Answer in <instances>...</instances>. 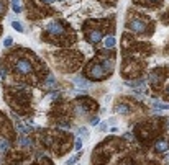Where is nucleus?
<instances>
[{
	"label": "nucleus",
	"mask_w": 169,
	"mask_h": 165,
	"mask_svg": "<svg viewBox=\"0 0 169 165\" xmlns=\"http://www.w3.org/2000/svg\"><path fill=\"white\" fill-rule=\"evenodd\" d=\"M113 72V52L100 51L97 54V59L91 61L86 66L84 75L91 80H103Z\"/></svg>",
	"instance_id": "f257e3e1"
},
{
	"label": "nucleus",
	"mask_w": 169,
	"mask_h": 165,
	"mask_svg": "<svg viewBox=\"0 0 169 165\" xmlns=\"http://www.w3.org/2000/svg\"><path fill=\"white\" fill-rule=\"evenodd\" d=\"M69 26L64 23V21H59V20H54L51 21L49 25L46 26L45 33H46V38L49 39V41L56 43V44H66L69 41Z\"/></svg>",
	"instance_id": "f03ea898"
},
{
	"label": "nucleus",
	"mask_w": 169,
	"mask_h": 165,
	"mask_svg": "<svg viewBox=\"0 0 169 165\" xmlns=\"http://www.w3.org/2000/svg\"><path fill=\"white\" fill-rule=\"evenodd\" d=\"M127 28L133 33H138V34H149L153 33V21L149 20L148 17H141V15H135L132 17L130 20L127 21Z\"/></svg>",
	"instance_id": "7ed1b4c3"
},
{
	"label": "nucleus",
	"mask_w": 169,
	"mask_h": 165,
	"mask_svg": "<svg viewBox=\"0 0 169 165\" xmlns=\"http://www.w3.org/2000/svg\"><path fill=\"white\" fill-rule=\"evenodd\" d=\"M12 69L13 72L20 77H26L33 72V62L30 57H25V56H12Z\"/></svg>",
	"instance_id": "20e7f679"
},
{
	"label": "nucleus",
	"mask_w": 169,
	"mask_h": 165,
	"mask_svg": "<svg viewBox=\"0 0 169 165\" xmlns=\"http://www.w3.org/2000/svg\"><path fill=\"white\" fill-rule=\"evenodd\" d=\"M84 33H86V39L91 44H97V43L100 41L103 38V31L100 28H91L89 25H84Z\"/></svg>",
	"instance_id": "39448f33"
},
{
	"label": "nucleus",
	"mask_w": 169,
	"mask_h": 165,
	"mask_svg": "<svg viewBox=\"0 0 169 165\" xmlns=\"http://www.w3.org/2000/svg\"><path fill=\"white\" fill-rule=\"evenodd\" d=\"M163 80H164V72L161 69H156L153 70L151 74H149V83H151L153 87H159L161 83H163Z\"/></svg>",
	"instance_id": "423d86ee"
},
{
	"label": "nucleus",
	"mask_w": 169,
	"mask_h": 165,
	"mask_svg": "<svg viewBox=\"0 0 169 165\" xmlns=\"http://www.w3.org/2000/svg\"><path fill=\"white\" fill-rule=\"evenodd\" d=\"M154 150L158 154H166L169 150V141L164 139V137H158L154 141Z\"/></svg>",
	"instance_id": "0eeeda50"
},
{
	"label": "nucleus",
	"mask_w": 169,
	"mask_h": 165,
	"mask_svg": "<svg viewBox=\"0 0 169 165\" xmlns=\"http://www.w3.org/2000/svg\"><path fill=\"white\" fill-rule=\"evenodd\" d=\"M135 3H141L144 7H154V5L161 3V0H133Z\"/></svg>",
	"instance_id": "6e6552de"
},
{
	"label": "nucleus",
	"mask_w": 169,
	"mask_h": 165,
	"mask_svg": "<svg viewBox=\"0 0 169 165\" xmlns=\"http://www.w3.org/2000/svg\"><path fill=\"white\" fill-rule=\"evenodd\" d=\"M72 82L76 83V87L77 88H89V83H87V80H84V78H79V77H76Z\"/></svg>",
	"instance_id": "1a4fd4ad"
},
{
	"label": "nucleus",
	"mask_w": 169,
	"mask_h": 165,
	"mask_svg": "<svg viewBox=\"0 0 169 165\" xmlns=\"http://www.w3.org/2000/svg\"><path fill=\"white\" fill-rule=\"evenodd\" d=\"M10 149V142L7 139H0V154H5Z\"/></svg>",
	"instance_id": "9d476101"
},
{
	"label": "nucleus",
	"mask_w": 169,
	"mask_h": 165,
	"mask_svg": "<svg viewBox=\"0 0 169 165\" xmlns=\"http://www.w3.org/2000/svg\"><path fill=\"white\" fill-rule=\"evenodd\" d=\"M18 142H20V145H23V147H31V144H33L26 136H20L18 137Z\"/></svg>",
	"instance_id": "9b49d317"
},
{
	"label": "nucleus",
	"mask_w": 169,
	"mask_h": 165,
	"mask_svg": "<svg viewBox=\"0 0 169 165\" xmlns=\"http://www.w3.org/2000/svg\"><path fill=\"white\" fill-rule=\"evenodd\" d=\"M105 48H107V49H113V48H115V38L113 36L105 38Z\"/></svg>",
	"instance_id": "f8f14e48"
},
{
	"label": "nucleus",
	"mask_w": 169,
	"mask_h": 165,
	"mask_svg": "<svg viewBox=\"0 0 169 165\" xmlns=\"http://www.w3.org/2000/svg\"><path fill=\"white\" fill-rule=\"evenodd\" d=\"M46 88H56V80H54L53 75H48V80H45Z\"/></svg>",
	"instance_id": "ddd939ff"
},
{
	"label": "nucleus",
	"mask_w": 169,
	"mask_h": 165,
	"mask_svg": "<svg viewBox=\"0 0 169 165\" xmlns=\"http://www.w3.org/2000/svg\"><path fill=\"white\" fill-rule=\"evenodd\" d=\"M12 8L15 13H20L21 10H23V7L20 5V0H12Z\"/></svg>",
	"instance_id": "4468645a"
},
{
	"label": "nucleus",
	"mask_w": 169,
	"mask_h": 165,
	"mask_svg": "<svg viewBox=\"0 0 169 165\" xmlns=\"http://www.w3.org/2000/svg\"><path fill=\"white\" fill-rule=\"evenodd\" d=\"M17 128L20 129L21 132H30V131H31V128H30V126H25V124H23V123H20V121L17 123Z\"/></svg>",
	"instance_id": "2eb2a0df"
},
{
	"label": "nucleus",
	"mask_w": 169,
	"mask_h": 165,
	"mask_svg": "<svg viewBox=\"0 0 169 165\" xmlns=\"http://www.w3.org/2000/svg\"><path fill=\"white\" fill-rule=\"evenodd\" d=\"M153 106L156 108V110H169V103H153Z\"/></svg>",
	"instance_id": "dca6fc26"
},
{
	"label": "nucleus",
	"mask_w": 169,
	"mask_h": 165,
	"mask_svg": "<svg viewBox=\"0 0 169 165\" xmlns=\"http://www.w3.org/2000/svg\"><path fill=\"white\" fill-rule=\"evenodd\" d=\"M117 111L118 113H128V105H117Z\"/></svg>",
	"instance_id": "f3484780"
},
{
	"label": "nucleus",
	"mask_w": 169,
	"mask_h": 165,
	"mask_svg": "<svg viewBox=\"0 0 169 165\" xmlns=\"http://www.w3.org/2000/svg\"><path fill=\"white\" fill-rule=\"evenodd\" d=\"M128 87H140V85H143V80H136V82H127Z\"/></svg>",
	"instance_id": "a211bd4d"
},
{
	"label": "nucleus",
	"mask_w": 169,
	"mask_h": 165,
	"mask_svg": "<svg viewBox=\"0 0 169 165\" xmlns=\"http://www.w3.org/2000/svg\"><path fill=\"white\" fill-rule=\"evenodd\" d=\"M12 26L17 29V31H23V25H21V23H18V21H13Z\"/></svg>",
	"instance_id": "6ab92c4d"
},
{
	"label": "nucleus",
	"mask_w": 169,
	"mask_h": 165,
	"mask_svg": "<svg viewBox=\"0 0 169 165\" xmlns=\"http://www.w3.org/2000/svg\"><path fill=\"white\" fill-rule=\"evenodd\" d=\"M79 134H81V136H89V129L87 128H79Z\"/></svg>",
	"instance_id": "aec40b11"
},
{
	"label": "nucleus",
	"mask_w": 169,
	"mask_h": 165,
	"mask_svg": "<svg viewBox=\"0 0 169 165\" xmlns=\"http://www.w3.org/2000/svg\"><path fill=\"white\" fill-rule=\"evenodd\" d=\"M77 159H79V154H77V155H74V157H71L69 160H67V165H72V164H76V160H77Z\"/></svg>",
	"instance_id": "412c9836"
},
{
	"label": "nucleus",
	"mask_w": 169,
	"mask_h": 165,
	"mask_svg": "<svg viewBox=\"0 0 169 165\" xmlns=\"http://www.w3.org/2000/svg\"><path fill=\"white\" fill-rule=\"evenodd\" d=\"M74 147L79 150V149L82 147V141H81V139H76V142H74Z\"/></svg>",
	"instance_id": "4be33fe9"
},
{
	"label": "nucleus",
	"mask_w": 169,
	"mask_h": 165,
	"mask_svg": "<svg viewBox=\"0 0 169 165\" xmlns=\"http://www.w3.org/2000/svg\"><path fill=\"white\" fill-rule=\"evenodd\" d=\"M4 13H5V3L2 2V0H0V17H2Z\"/></svg>",
	"instance_id": "5701e85b"
},
{
	"label": "nucleus",
	"mask_w": 169,
	"mask_h": 165,
	"mask_svg": "<svg viewBox=\"0 0 169 165\" xmlns=\"http://www.w3.org/2000/svg\"><path fill=\"white\" fill-rule=\"evenodd\" d=\"M36 165H53L48 159H45V160H40V164H36Z\"/></svg>",
	"instance_id": "b1692460"
},
{
	"label": "nucleus",
	"mask_w": 169,
	"mask_h": 165,
	"mask_svg": "<svg viewBox=\"0 0 169 165\" xmlns=\"http://www.w3.org/2000/svg\"><path fill=\"white\" fill-rule=\"evenodd\" d=\"M12 43H13L12 38H7V39H5V46H12Z\"/></svg>",
	"instance_id": "393cba45"
},
{
	"label": "nucleus",
	"mask_w": 169,
	"mask_h": 165,
	"mask_svg": "<svg viewBox=\"0 0 169 165\" xmlns=\"http://www.w3.org/2000/svg\"><path fill=\"white\" fill-rule=\"evenodd\" d=\"M97 123H99V120H97V118H92L91 124H94V126H95V124H97Z\"/></svg>",
	"instance_id": "a878e982"
},
{
	"label": "nucleus",
	"mask_w": 169,
	"mask_h": 165,
	"mask_svg": "<svg viewBox=\"0 0 169 165\" xmlns=\"http://www.w3.org/2000/svg\"><path fill=\"white\" fill-rule=\"evenodd\" d=\"M43 2H45V3H53L54 0H43Z\"/></svg>",
	"instance_id": "bb28decb"
},
{
	"label": "nucleus",
	"mask_w": 169,
	"mask_h": 165,
	"mask_svg": "<svg viewBox=\"0 0 169 165\" xmlns=\"http://www.w3.org/2000/svg\"><path fill=\"white\" fill-rule=\"evenodd\" d=\"M168 128H169V118H168Z\"/></svg>",
	"instance_id": "cd10ccee"
},
{
	"label": "nucleus",
	"mask_w": 169,
	"mask_h": 165,
	"mask_svg": "<svg viewBox=\"0 0 169 165\" xmlns=\"http://www.w3.org/2000/svg\"><path fill=\"white\" fill-rule=\"evenodd\" d=\"M168 93H169V87H168Z\"/></svg>",
	"instance_id": "c85d7f7f"
}]
</instances>
